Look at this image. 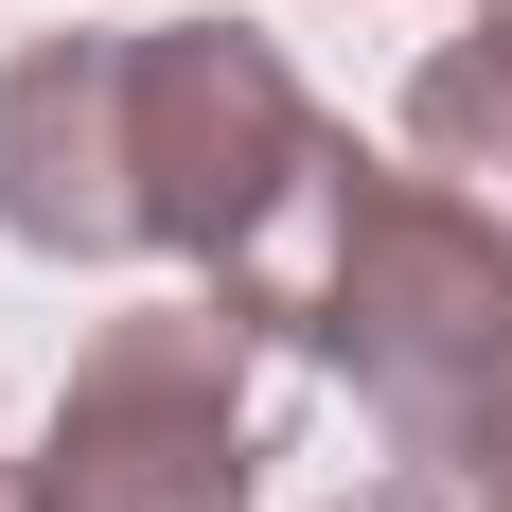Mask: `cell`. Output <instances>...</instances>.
I'll return each mask as SVG.
<instances>
[{
  "instance_id": "obj_1",
  "label": "cell",
  "mask_w": 512,
  "mask_h": 512,
  "mask_svg": "<svg viewBox=\"0 0 512 512\" xmlns=\"http://www.w3.org/2000/svg\"><path fill=\"white\" fill-rule=\"evenodd\" d=\"M318 371L371 407V442L407 477H477L512 424V230L442 195L424 159H371L336 301H318Z\"/></svg>"
},
{
  "instance_id": "obj_2",
  "label": "cell",
  "mask_w": 512,
  "mask_h": 512,
  "mask_svg": "<svg viewBox=\"0 0 512 512\" xmlns=\"http://www.w3.org/2000/svg\"><path fill=\"white\" fill-rule=\"evenodd\" d=\"M18 477H36V512H248V477H265V336L212 283L106 318Z\"/></svg>"
},
{
  "instance_id": "obj_3",
  "label": "cell",
  "mask_w": 512,
  "mask_h": 512,
  "mask_svg": "<svg viewBox=\"0 0 512 512\" xmlns=\"http://www.w3.org/2000/svg\"><path fill=\"white\" fill-rule=\"evenodd\" d=\"M336 106L283 71V36L248 18H142V248L195 283H248L265 230L318 195Z\"/></svg>"
},
{
  "instance_id": "obj_4",
  "label": "cell",
  "mask_w": 512,
  "mask_h": 512,
  "mask_svg": "<svg viewBox=\"0 0 512 512\" xmlns=\"http://www.w3.org/2000/svg\"><path fill=\"white\" fill-rule=\"evenodd\" d=\"M0 248H36V265H159L142 248V36L0 53Z\"/></svg>"
},
{
  "instance_id": "obj_5",
  "label": "cell",
  "mask_w": 512,
  "mask_h": 512,
  "mask_svg": "<svg viewBox=\"0 0 512 512\" xmlns=\"http://www.w3.org/2000/svg\"><path fill=\"white\" fill-rule=\"evenodd\" d=\"M389 142H407L442 195H477V212L512 230V53H495V36H442V53L407 71V106H389Z\"/></svg>"
},
{
  "instance_id": "obj_6",
  "label": "cell",
  "mask_w": 512,
  "mask_h": 512,
  "mask_svg": "<svg viewBox=\"0 0 512 512\" xmlns=\"http://www.w3.org/2000/svg\"><path fill=\"white\" fill-rule=\"evenodd\" d=\"M336 512H460V477H407V460H389L371 495H336Z\"/></svg>"
},
{
  "instance_id": "obj_7",
  "label": "cell",
  "mask_w": 512,
  "mask_h": 512,
  "mask_svg": "<svg viewBox=\"0 0 512 512\" xmlns=\"http://www.w3.org/2000/svg\"><path fill=\"white\" fill-rule=\"evenodd\" d=\"M460 495H477V512H512V424H495V460H477V477H460Z\"/></svg>"
},
{
  "instance_id": "obj_8",
  "label": "cell",
  "mask_w": 512,
  "mask_h": 512,
  "mask_svg": "<svg viewBox=\"0 0 512 512\" xmlns=\"http://www.w3.org/2000/svg\"><path fill=\"white\" fill-rule=\"evenodd\" d=\"M0 512H36V477H18V460H0Z\"/></svg>"
},
{
  "instance_id": "obj_9",
  "label": "cell",
  "mask_w": 512,
  "mask_h": 512,
  "mask_svg": "<svg viewBox=\"0 0 512 512\" xmlns=\"http://www.w3.org/2000/svg\"><path fill=\"white\" fill-rule=\"evenodd\" d=\"M477 36H495V53H512V0H477Z\"/></svg>"
}]
</instances>
